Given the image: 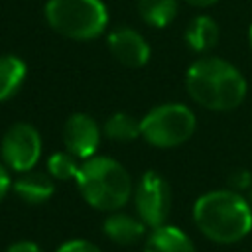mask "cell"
Here are the masks:
<instances>
[{"mask_svg":"<svg viewBox=\"0 0 252 252\" xmlns=\"http://www.w3.org/2000/svg\"><path fill=\"white\" fill-rule=\"evenodd\" d=\"M189 96L209 110H232L246 96V79L220 57L197 59L185 75Z\"/></svg>","mask_w":252,"mask_h":252,"instance_id":"obj_1","label":"cell"},{"mask_svg":"<svg viewBox=\"0 0 252 252\" xmlns=\"http://www.w3.org/2000/svg\"><path fill=\"white\" fill-rule=\"evenodd\" d=\"M197 228L213 242L232 244L252 228L250 205L236 191L217 189L201 195L193 207Z\"/></svg>","mask_w":252,"mask_h":252,"instance_id":"obj_2","label":"cell"},{"mask_svg":"<svg viewBox=\"0 0 252 252\" xmlns=\"http://www.w3.org/2000/svg\"><path fill=\"white\" fill-rule=\"evenodd\" d=\"M75 181L83 199L98 211H118L132 197V179L112 158L93 156L85 159Z\"/></svg>","mask_w":252,"mask_h":252,"instance_id":"obj_3","label":"cell"},{"mask_svg":"<svg viewBox=\"0 0 252 252\" xmlns=\"http://www.w3.org/2000/svg\"><path fill=\"white\" fill-rule=\"evenodd\" d=\"M45 20L57 33L85 41L104 32L108 12L102 0H49L45 4Z\"/></svg>","mask_w":252,"mask_h":252,"instance_id":"obj_4","label":"cell"},{"mask_svg":"<svg viewBox=\"0 0 252 252\" xmlns=\"http://www.w3.org/2000/svg\"><path fill=\"white\" fill-rule=\"evenodd\" d=\"M197 128L195 114L185 104H161L140 120L142 138L156 148H175L187 142Z\"/></svg>","mask_w":252,"mask_h":252,"instance_id":"obj_5","label":"cell"},{"mask_svg":"<svg viewBox=\"0 0 252 252\" xmlns=\"http://www.w3.org/2000/svg\"><path fill=\"white\" fill-rule=\"evenodd\" d=\"M134 205L146 226L158 228L165 224L171 207V191L167 181L156 171H146L134 189Z\"/></svg>","mask_w":252,"mask_h":252,"instance_id":"obj_6","label":"cell"},{"mask_svg":"<svg viewBox=\"0 0 252 252\" xmlns=\"http://www.w3.org/2000/svg\"><path fill=\"white\" fill-rule=\"evenodd\" d=\"M2 159L14 171L26 173L33 169L41 158V136L26 122H16L10 126L0 144Z\"/></svg>","mask_w":252,"mask_h":252,"instance_id":"obj_7","label":"cell"},{"mask_svg":"<svg viewBox=\"0 0 252 252\" xmlns=\"http://www.w3.org/2000/svg\"><path fill=\"white\" fill-rule=\"evenodd\" d=\"M63 144L69 154L81 159L94 156L100 144V128L93 116L85 112L71 114L63 126Z\"/></svg>","mask_w":252,"mask_h":252,"instance_id":"obj_8","label":"cell"},{"mask_svg":"<svg viewBox=\"0 0 252 252\" xmlns=\"http://www.w3.org/2000/svg\"><path fill=\"white\" fill-rule=\"evenodd\" d=\"M108 49L118 63L130 69L144 67L150 59V45L132 28H118L108 35Z\"/></svg>","mask_w":252,"mask_h":252,"instance_id":"obj_9","label":"cell"},{"mask_svg":"<svg viewBox=\"0 0 252 252\" xmlns=\"http://www.w3.org/2000/svg\"><path fill=\"white\" fill-rule=\"evenodd\" d=\"M102 230L112 242L128 246V244L138 242L144 236L146 224L140 217H132V215H126V213H112L104 219Z\"/></svg>","mask_w":252,"mask_h":252,"instance_id":"obj_10","label":"cell"},{"mask_svg":"<svg viewBox=\"0 0 252 252\" xmlns=\"http://www.w3.org/2000/svg\"><path fill=\"white\" fill-rule=\"evenodd\" d=\"M144 252H197L191 238L179 230L177 226L161 224L152 228L150 236L146 238Z\"/></svg>","mask_w":252,"mask_h":252,"instance_id":"obj_11","label":"cell"},{"mask_svg":"<svg viewBox=\"0 0 252 252\" xmlns=\"http://www.w3.org/2000/svg\"><path fill=\"white\" fill-rule=\"evenodd\" d=\"M14 191L22 201L39 205V203H45L47 199H51L55 185H53V177L49 173L30 169L20 179L14 181Z\"/></svg>","mask_w":252,"mask_h":252,"instance_id":"obj_12","label":"cell"},{"mask_svg":"<svg viewBox=\"0 0 252 252\" xmlns=\"http://www.w3.org/2000/svg\"><path fill=\"white\" fill-rule=\"evenodd\" d=\"M219 39V28L213 18L209 16H197L191 20V24L185 30V41L193 51H209L215 47Z\"/></svg>","mask_w":252,"mask_h":252,"instance_id":"obj_13","label":"cell"},{"mask_svg":"<svg viewBox=\"0 0 252 252\" xmlns=\"http://www.w3.org/2000/svg\"><path fill=\"white\" fill-rule=\"evenodd\" d=\"M26 79V63L16 55L0 57V102L14 96Z\"/></svg>","mask_w":252,"mask_h":252,"instance_id":"obj_14","label":"cell"},{"mask_svg":"<svg viewBox=\"0 0 252 252\" xmlns=\"http://www.w3.org/2000/svg\"><path fill=\"white\" fill-rule=\"evenodd\" d=\"M142 20L154 28H165L177 16V0H138Z\"/></svg>","mask_w":252,"mask_h":252,"instance_id":"obj_15","label":"cell"},{"mask_svg":"<svg viewBox=\"0 0 252 252\" xmlns=\"http://www.w3.org/2000/svg\"><path fill=\"white\" fill-rule=\"evenodd\" d=\"M104 134L110 140L116 142H130L136 140L140 134V122L134 120V116L126 114V112H116L112 116H108V120L104 122Z\"/></svg>","mask_w":252,"mask_h":252,"instance_id":"obj_16","label":"cell"},{"mask_svg":"<svg viewBox=\"0 0 252 252\" xmlns=\"http://www.w3.org/2000/svg\"><path fill=\"white\" fill-rule=\"evenodd\" d=\"M47 173L53 179H59V181L75 179L77 173H79L77 158L73 154H69V152H55L47 159Z\"/></svg>","mask_w":252,"mask_h":252,"instance_id":"obj_17","label":"cell"},{"mask_svg":"<svg viewBox=\"0 0 252 252\" xmlns=\"http://www.w3.org/2000/svg\"><path fill=\"white\" fill-rule=\"evenodd\" d=\"M55 252H102L96 244L89 242V240H67L63 242Z\"/></svg>","mask_w":252,"mask_h":252,"instance_id":"obj_18","label":"cell"},{"mask_svg":"<svg viewBox=\"0 0 252 252\" xmlns=\"http://www.w3.org/2000/svg\"><path fill=\"white\" fill-rule=\"evenodd\" d=\"M228 181H230V185H232L234 189H246V187H250L252 177H250L248 171H244V169H236V171H232V173L228 175Z\"/></svg>","mask_w":252,"mask_h":252,"instance_id":"obj_19","label":"cell"},{"mask_svg":"<svg viewBox=\"0 0 252 252\" xmlns=\"http://www.w3.org/2000/svg\"><path fill=\"white\" fill-rule=\"evenodd\" d=\"M8 252H43V250L32 240H20V242H14L8 248Z\"/></svg>","mask_w":252,"mask_h":252,"instance_id":"obj_20","label":"cell"},{"mask_svg":"<svg viewBox=\"0 0 252 252\" xmlns=\"http://www.w3.org/2000/svg\"><path fill=\"white\" fill-rule=\"evenodd\" d=\"M8 189H10V175H8V169L0 163V201L6 197Z\"/></svg>","mask_w":252,"mask_h":252,"instance_id":"obj_21","label":"cell"},{"mask_svg":"<svg viewBox=\"0 0 252 252\" xmlns=\"http://www.w3.org/2000/svg\"><path fill=\"white\" fill-rule=\"evenodd\" d=\"M185 2H189V4H193V6H199V8H205V6L215 4L217 0H185Z\"/></svg>","mask_w":252,"mask_h":252,"instance_id":"obj_22","label":"cell"},{"mask_svg":"<svg viewBox=\"0 0 252 252\" xmlns=\"http://www.w3.org/2000/svg\"><path fill=\"white\" fill-rule=\"evenodd\" d=\"M250 47H252V26H250Z\"/></svg>","mask_w":252,"mask_h":252,"instance_id":"obj_23","label":"cell"}]
</instances>
